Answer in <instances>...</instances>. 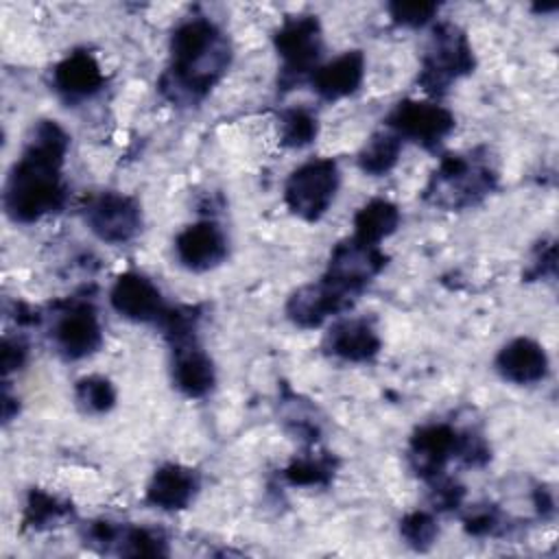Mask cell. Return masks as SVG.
<instances>
[{
  "label": "cell",
  "mask_w": 559,
  "mask_h": 559,
  "mask_svg": "<svg viewBox=\"0 0 559 559\" xmlns=\"http://www.w3.org/2000/svg\"><path fill=\"white\" fill-rule=\"evenodd\" d=\"M70 146V135L55 120H39L31 138L11 166L2 205L11 221L31 225L46 214L59 212L68 199L63 181V162Z\"/></svg>",
  "instance_id": "cell-1"
},
{
  "label": "cell",
  "mask_w": 559,
  "mask_h": 559,
  "mask_svg": "<svg viewBox=\"0 0 559 559\" xmlns=\"http://www.w3.org/2000/svg\"><path fill=\"white\" fill-rule=\"evenodd\" d=\"M170 63L159 76V92L175 105L203 100L231 61L225 33L207 17L181 20L170 33Z\"/></svg>",
  "instance_id": "cell-2"
},
{
  "label": "cell",
  "mask_w": 559,
  "mask_h": 559,
  "mask_svg": "<svg viewBox=\"0 0 559 559\" xmlns=\"http://www.w3.org/2000/svg\"><path fill=\"white\" fill-rule=\"evenodd\" d=\"M498 175L491 166L474 155L448 153L430 175L424 188V201L454 212L478 205L496 190Z\"/></svg>",
  "instance_id": "cell-3"
},
{
  "label": "cell",
  "mask_w": 559,
  "mask_h": 559,
  "mask_svg": "<svg viewBox=\"0 0 559 559\" xmlns=\"http://www.w3.org/2000/svg\"><path fill=\"white\" fill-rule=\"evenodd\" d=\"M474 68L476 59L467 35L456 24L441 22L432 28L417 83L426 94L443 96L454 81L472 74Z\"/></svg>",
  "instance_id": "cell-4"
},
{
  "label": "cell",
  "mask_w": 559,
  "mask_h": 559,
  "mask_svg": "<svg viewBox=\"0 0 559 559\" xmlns=\"http://www.w3.org/2000/svg\"><path fill=\"white\" fill-rule=\"evenodd\" d=\"M273 46L282 59L277 87L293 90L304 79H310L323 50V35L317 15L286 17L273 35Z\"/></svg>",
  "instance_id": "cell-5"
},
{
  "label": "cell",
  "mask_w": 559,
  "mask_h": 559,
  "mask_svg": "<svg viewBox=\"0 0 559 559\" xmlns=\"http://www.w3.org/2000/svg\"><path fill=\"white\" fill-rule=\"evenodd\" d=\"M341 186V170L332 157H314L297 166L284 183V203L301 221H319Z\"/></svg>",
  "instance_id": "cell-6"
},
{
  "label": "cell",
  "mask_w": 559,
  "mask_h": 559,
  "mask_svg": "<svg viewBox=\"0 0 559 559\" xmlns=\"http://www.w3.org/2000/svg\"><path fill=\"white\" fill-rule=\"evenodd\" d=\"M389 131L397 138L411 140L428 151H435L454 129V114L432 100L404 98L384 118Z\"/></svg>",
  "instance_id": "cell-7"
},
{
  "label": "cell",
  "mask_w": 559,
  "mask_h": 559,
  "mask_svg": "<svg viewBox=\"0 0 559 559\" xmlns=\"http://www.w3.org/2000/svg\"><path fill=\"white\" fill-rule=\"evenodd\" d=\"M386 260L389 258L380 245H369L349 236L332 247L323 280L356 297L373 282L376 275H380Z\"/></svg>",
  "instance_id": "cell-8"
},
{
  "label": "cell",
  "mask_w": 559,
  "mask_h": 559,
  "mask_svg": "<svg viewBox=\"0 0 559 559\" xmlns=\"http://www.w3.org/2000/svg\"><path fill=\"white\" fill-rule=\"evenodd\" d=\"M90 231L107 245H124L142 229L140 203L122 192H100L85 207Z\"/></svg>",
  "instance_id": "cell-9"
},
{
  "label": "cell",
  "mask_w": 559,
  "mask_h": 559,
  "mask_svg": "<svg viewBox=\"0 0 559 559\" xmlns=\"http://www.w3.org/2000/svg\"><path fill=\"white\" fill-rule=\"evenodd\" d=\"M50 338L66 360H81L98 352L103 328L94 306L87 301H68L52 323Z\"/></svg>",
  "instance_id": "cell-10"
},
{
  "label": "cell",
  "mask_w": 559,
  "mask_h": 559,
  "mask_svg": "<svg viewBox=\"0 0 559 559\" xmlns=\"http://www.w3.org/2000/svg\"><path fill=\"white\" fill-rule=\"evenodd\" d=\"M354 295L341 290L328 280L310 282L299 286L286 301V317L301 330H314L328 319L338 317L341 312L354 306Z\"/></svg>",
  "instance_id": "cell-11"
},
{
  "label": "cell",
  "mask_w": 559,
  "mask_h": 559,
  "mask_svg": "<svg viewBox=\"0 0 559 559\" xmlns=\"http://www.w3.org/2000/svg\"><path fill=\"white\" fill-rule=\"evenodd\" d=\"M111 308L133 323H159L162 314L168 310L162 290L138 271H124L116 277L109 290Z\"/></svg>",
  "instance_id": "cell-12"
},
{
  "label": "cell",
  "mask_w": 559,
  "mask_h": 559,
  "mask_svg": "<svg viewBox=\"0 0 559 559\" xmlns=\"http://www.w3.org/2000/svg\"><path fill=\"white\" fill-rule=\"evenodd\" d=\"M175 255L181 266L192 273L216 269L227 258V236L214 221H199L186 225L175 236Z\"/></svg>",
  "instance_id": "cell-13"
},
{
  "label": "cell",
  "mask_w": 559,
  "mask_h": 559,
  "mask_svg": "<svg viewBox=\"0 0 559 559\" xmlns=\"http://www.w3.org/2000/svg\"><path fill=\"white\" fill-rule=\"evenodd\" d=\"M459 430L450 424H424L408 441V463L411 469L424 478L432 480L443 474V467L456 454Z\"/></svg>",
  "instance_id": "cell-14"
},
{
  "label": "cell",
  "mask_w": 559,
  "mask_h": 559,
  "mask_svg": "<svg viewBox=\"0 0 559 559\" xmlns=\"http://www.w3.org/2000/svg\"><path fill=\"white\" fill-rule=\"evenodd\" d=\"M382 341L369 319L347 317L334 321L323 336V352L345 362H369L380 354Z\"/></svg>",
  "instance_id": "cell-15"
},
{
  "label": "cell",
  "mask_w": 559,
  "mask_h": 559,
  "mask_svg": "<svg viewBox=\"0 0 559 559\" xmlns=\"http://www.w3.org/2000/svg\"><path fill=\"white\" fill-rule=\"evenodd\" d=\"M105 74L96 57L87 50H74L52 68V87L66 103H81L98 94Z\"/></svg>",
  "instance_id": "cell-16"
},
{
  "label": "cell",
  "mask_w": 559,
  "mask_h": 559,
  "mask_svg": "<svg viewBox=\"0 0 559 559\" xmlns=\"http://www.w3.org/2000/svg\"><path fill=\"white\" fill-rule=\"evenodd\" d=\"M199 474L192 467H186L181 463H164L153 472L146 485L144 500L146 504L162 511H181L190 507L199 491Z\"/></svg>",
  "instance_id": "cell-17"
},
{
  "label": "cell",
  "mask_w": 559,
  "mask_h": 559,
  "mask_svg": "<svg viewBox=\"0 0 559 559\" xmlns=\"http://www.w3.org/2000/svg\"><path fill=\"white\" fill-rule=\"evenodd\" d=\"M173 349V384L186 397H205L216 384V369L212 358L197 338L170 345Z\"/></svg>",
  "instance_id": "cell-18"
},
{
  "label": "cell",
  "mask_w": 559,
  "mask_h": 559,
  "mask_svg": "<svg viewBox=\"0 0 559 559\" xmlns=\"http://www.w3.org/2000/svg\"><path fill=\"white\" fill-rule=\"evenodd\" d=\"M496 371L502 380L513 384H537L548 376V354L546 349L528 338L518 336L509 341L496 356Z\"/></svg>",
  "instance_id": "cell-19"
},
{
  "label": "cell",
  "mask_w": 559,
  "mask_h": 559,
  "mask_svg": "<svg viewBox=\"0 0 559 559\" xmlns=\"http://www.w3.org/2000/svg\"><path fill=\"white\" fill-rule=\"evenodd\" d=\"M365 79V55L360 50H345L332 61L317 66L310 74L314 94L323 100H341L352 96Z\"/></svg>",
  "instance_id": "cell-20"
},
{
  "label": "cell",
  "mask_w": 559,
  "mask_h": 559,
  "mask_svg": "<svg viewBox=\"0 0 559 559\" xmlns=\"http://www.w3.org/2000/svg\"><path fill=\"white\" fill-rule=\"evenodd\" d=\"M402 221L400 207L389 201V199H371L365 205H360L354 214V238L369 242V245H380L384 238L397 231Z\"/></svg>",
  "instance_id": "cell-21"
},
{
  "label": "cell",
  "mask_w": 559,
  "mask_h": 559,
  "mask_svg": "<svg viewBox=\"0 0 559 559\" xmlns=\"http://www.w3.org/2000/svg\"><path fill=\"white\" fill-rule=\"evenodd\" d=\"M402 138H397L393 131L384 129V131H376L367 142L365 146L360 148L356 162H358V168L365 173V175H371V177H382L386 173H391L402 155Z\"/></svg>",
  "instance_id": "cell-22"
},
{
  "label": "cell",
  "mask_w": 559,
  "mask_h": 559,
  "mask_svg": "<svg viewBox=\"0 0 559 559\" xmlns=\"http://www.w3.org/2000/svg\"><path fill=\"white\" fill-rule=\"evenodd\" d=\"M68 515H72L70 502L59 500L57 496H52L39 487H33L26 496L22 528L24 531H46V528L57 526Z\"/></svg>",
  "instance_id": "cell-23"
},
{
  "label": "cell",
  "mask_w": 559,
  "mask_h": 559,
  "mask_svg": "<svg viewBox=\"0 0 559 559\" xmlns=\"http://www.w3.org/2000/svg\"><path fill=\"white\" fill-rule=\"evenodd\" d=\"M336 472V459L328 452H308L301 456H295L284 467V478L288 485L295 487H328Z\"/></svg>",
  "instance_id": "cell-24"
},
{
  "label": "cell",
  "mask_w": 559,
  "mask_h": 559,
  "mask_svg": "<svg viewBox=\"0 0 559 559\" xmlns=\"http://www.w3.org/2000/svg\"><path fill=\"white\" fill-rule=\"evenodd\" d=\"M114 552L122 557H166L168 539L162 531L148 526H120Z\"/></svg>",
  "instance_id": "cell-25"
},
{
  "label": "cell",
  "mask_w": 559,
  "mask_h": 559,
  "mask_svg": "<svg viewBox=\"0 0 559 559\" xmlns=\"http://www.w3.org/2000/svg\"><path fill=\"white\" fill-rule=\"evenodd\" d=\"M116 386L109 378L90 373L76 380L74 402L87 415H105L116 406Z\"/></svg>",
  "instance_id": "cell-26"
},
{
  "label": "cell",
  "mask_w": 559,
  "mask_h": 559,
  "mask_svg": "<svg viewBox=\"0 0 559 559\" xmlns=\"http://www.w3.org/2000/svg\"><path fill=\"white\" fill-rule=\"evenodd\" d=\"M280 144L286 148H304L319 135V120L306 107H290L280 114Z\"/></svg>",
  "instance_id": "cell-27"
},
{
  "label": "cell",
  "mask_w": 559,
  "mask_h": 559,
  "mask_svg": "<svg viewBox=\"0 0 559 559\" xmlns=\"http://www.w3.org/2000/svg\"><path fill=\"white\" fill-rule=\"evenodd\" d=\"M400 535L406 546H411L417 552H426L435 544L439 526L432 513L411 511L400 520Z\"/></svg>",
  "instance_id": "cell-28"
},
{
  "label": "cell",
  "mask_w": 559,
  "mask_h": 559,
  "mask_svg": "<svg viewBox=\"0 0 559 559\" xmlns=\"http://www.w3.org/2000/svg\"><path fill=\"white\" fill-rule=\"evenodd\" d=\"M386 11H389V15L395 24L408 26V28H419L437 15L439 4L437 2H426V0H411V2L395 0V2L386 4Z\"/></svg>",
  "instance_id": "cell-29"
},
{
  "label": "cell",
  "mask_w": 559,
  "mask_h": 559,
  "mask_svg": "<svg viewBox=\"0 0 559 559\" xmlns=\"http://www.w3.org/2000/svg\"><path fill=\"white\" fill-rule=\"evenodd\" d=\"M504 518L498 507L493 504H474L465 515H463V528L465 533L474 537H489L498 535L504 528Z\"/></svg>",
  "instance_id": "cell-30"
},
{
  "label": "cell",
  "mask_w": 559,
  "mask_h": 559,
  "mask_svg": "<svg viewBox=\"0 0 559 559\" xmlns=\"http://www.w3.org/2000/svg\"><path fill=\"white\" fill-rule=\"evenodd\" d=\"M454 459H459L461 463H465L469 467H483V465L489 463L491 450L478 432L465 430V432H459V443H456Z\"/></svg>",
  "instance_id": "cell-31"
},
{
  "label": "cell",
  "mask_w": 559,
  "mask_h": 559,
  "mask_svg": "<svg viewBox=\"0 0 559 559\" xmlns=\"http://www.w3.org/2000/svg\"><path fill=\"white\" fill-rule=\"evenodd\" d=\"M428 483H430V504L437 511H452V509L461 507V502L465 498L463 485H459L452 478H443V476H437Z\"/></svg>",
  "instance_id": "cell-32"
},
{
  "label": "cell",
  "mask_w": 559,
  "mask_h": 559,
  "mask_svg": "<svg viewBox=\"0 0 559 559\" xmlns=\"http://www.w3.org/2000/svg\"><path fill=\"white\" fill-rule=\"evenodd\" d=\"M555 269H557V249H555V242H552V240L539 242L537 249H535L533 262H531V266L526 269L524 277H526V280L552 277V275H555Z\"/></svg>",
  "instance_id": "cell-33"
},
{
  "label": "cell",
  "mask_w": 559,
  "mask_h": 559,
  "mask_svg": "<svg viewBox=\"0 0 559 559\" xmlns=\"http://www.w3.org/2000/svg\"><path fill=\"white\" fill-rule=\"evenodd\" d=\"M28 358V347L22 338L17 336H4L2 338V352H0V367L2 376L7 378L11 371H17L24 367Z\"/></svg>",
  "instance_id": "cell-34"
},
{
  "label": "cell",
  "mask_w": 559,
  "mask_h": 559,
  "mask_svg": "<svg viewBox=\"0 0 559 559\" xmlns=\"http://www.w3.org/2000/svg\"><path fill=\"white\" fill-rule=\"evenodd\" d=\"M17 408H20V406H17V400L11 397L9 391L4 389V393H2V421L9 424V421L17 415Z\"/></svg>",
  "instance_id": "cell-35"
}]
</instances>
